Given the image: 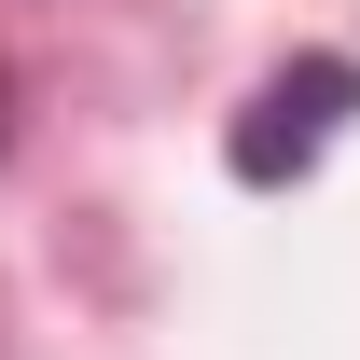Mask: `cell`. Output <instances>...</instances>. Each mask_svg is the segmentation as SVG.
Returning a JSON list of instances; mask_svg holds the SVG:
<instances>
[{"label":"cell","mask_w":360,"mask_h":360,"mask_svg":"<svg viewBox=\"0 0 360 360\" xmlns=\"http://www.w3.org/2000/svg\"><path fill=\"white\" fill-rule=\"evenodd\" d=\"M360 111V70L347 56H305V70H277L264 97H250V125H236V180H305L319 139Z\"/></svg>","instance_id":"1"}]
</instances>
